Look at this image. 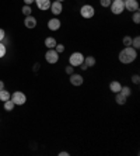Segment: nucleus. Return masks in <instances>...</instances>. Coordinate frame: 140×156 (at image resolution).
Returning a JSON list of instances; mask_svg holds the SVG:
<instances>
[{
    "instance_id": "2f4dec72",
    "label": "nucleus",
    "mask_w": 140,
    "mask_h": 156,
    "mask_svg": "<svg viewBox=\"0 0 140 156\" xmlns=\"http://www.w3.org/2000/svg\"><path fill=\"white\" fill-rule=\"evenodd\" d=\"M3 89H4V83L0 80V90H3Z\"/></svg>"
},
{
    "instance_id": "423d86ee",
    "label": "nucleus",
    "mask_w": 140,
    "mask_h": 156,
    "mask_svg": "<svg viewBox=\"0 0 140 156\" xmlns=\"http://www.w3.org/2000/svg\"><path fill=\"white\" fill-rule=\"evenodd\" d=\"M45 61H46L48 63H50V65H53V63H58V61H59V54L55 51V48H52V49H48V51H46V54H45Z\"/></svg>"
},
{
    "instance_id": "473e14b6",
    "label": "nucleus",
    "mask_w": 140,
    "mask_h": 156,
    "mask_svg": "<svg viewBox=\"0 0 140 156\" xmlns=\"http://www.w3.org/2000/svg\"><path fill=\"white\" fill-rule=\"evenodd\" d=\"M59 155H60V156H69V152H60Z\"/></svg>"
},
{
    "instance_id": "a211bd4d",
    "label": "nucleus",
    "mask_w": 140,
    "mask_h": 156,
    "mask_svg": "<svg viewBox=\"0 0 140 156\" xmlns=\"http://www.w3.org/2000/svg\"><path fill=\"white\" fill-rule=\"evenodd\" d=\"M21 11H22V14H24V16H31V14H32V9H31V6H27V4H24V6H22Z\"/></svg>"
},
{
    "instance_id": "f257e3e1",
    "label": "nucleus",
    "mask_w": 140,
    "mask_h": 156,
    "mask_svg": "<svg viewBox=\"0 0 140 156\" xmlns=\"http://www.w3.org/2000/svg\"><path fill=\"white\" fill-rule=\"evenodd\" d=\"M137 58V51L133 47H125L122 51L119 52V61L128 65V63H132L133 61H136Z\"/></svg>"
},
{
    "instance_id": "f03ea898",
    "label": "nucleus",
    "mask_w": 140,
    "mask_h": 156,
    "mask_svg": "<svg viewBox=\"0 0 140 156\" xmlns=\"http://www.w3.org/2000/svg\"><path fill=\"white\" fill-rule=\"evenodd\" d=\"M109 7H111V11L114 14L119 16L125 11V3H123V0H112Z\"/></svg>"
},
{
    "instance_id": "2eb2a0df",
    "label": "nucleus",
    "mask_w": 140,
    "mask_h": 156,
    "mask_svg": "<svg viewBox=\"0 0 140 156\" xmlns=\"http://www.w3.org/2000/svg\"><path fill=\"white\" fill-rule=\"evenodd\" d=\"M115 101H116V104H119V105H123V104H126V100H128V97L126 96H123L121 91L119 93H115Z\"/></svg>"
},
{
    "instance_id": "7c9ffc66",
    "label": "nucleus",
    "mask_w": 140,
    "mask_h": 156,
    "mask_svg": "<svg viewBox=\"0 0 140 156\" xmlns=\"http://www.w3.org/2000/svg\"><path fill=\"white\" fill-rule=\"evenodd\" d=\"M80 66H81V69H83V70H87V69H88V68H87V66L84 65V62H83V63H81V65H80Z\"/></svg>"
},
{
    "instance_id": "9b49d317",
    "label": "nucleus",
    "mask_w": 140,
    "mask_h": 156,
    "mask_svg": "<svg viewBox=\"0 0 140 156\" xmlns=\"http://www.w3.org/2000/svg\"><path fill=\"white\" fill-rule=\"evenodd\" d=\"M24 26L27 27V28H35V27H36V18L34 17L32 14H31V16H25Z\"/></svg>"
},
{
    "instance_id": "6e6552de",
    "label": "nucleus",
    "mask_w": 140,
    "mask_h": 156,
    "mask_svg": "<svg viewBox=\"0 0 140 156\" xmlns=\"http://www.w3.org/2000/svg\"><path fill=\"white\" fill-rule=\"evenodd\" d=\"M50 13L53 16H59L63 10V6H62V2H58V0H55L53 3H50Z\"/></svg>"
},
{
    "instance_id": "393cba45",
    "label": "nucleus",
    "mask_w": 140,
    "mask_h": 156,
    "mask_svg": "<svg viewBox=\"0 0 140 156\" xmlns=\"http://www.w3.org/2000/svg\"><path fill=\"white\" fill-rule=\"evenodd\" d=\"M6 51H7V49H6V45H4L3 42H0V58H3L4 55H6Z\"/></svg>"
},
{
    "instance_id": "b1692460",
    "label": "nucleus",
    "mask_w": 140,
    "mask_h": 156,
    "mask_svg": "<svg viewBox=\"0 0 140 156\" xmlns=\"http://www.w3.org/2000/svg\"><path fill=\"white\" fill-rule=\"evenodd\" d=\"M55 51H56L59 55H60L62 52H65V45H62V44H56V47H55Z\"/></svg>"
},
{
    "instance_id": "cd10ccee",
    "label": "nucleus",
    "mask_w": 140,
    "mask_h": 156,
    "mask_svg": "<svg viewBox=\"0 0 140 156\" xmlns=\"http://www.w3.org/2000/svg\"><path fill=\"white\" fill-rule=\"evenodd\" d=\"M132 82L135 84H139L140 83V76H139V75H133V76H132Z\"/></svg>"
},
{
    "instance_id": "bb28decb",
    "label": "nucleus",
    "mask_w": 140,
    "mask_h": 156,
    "mask_svg": "<svg viewBox=\"0 0 140 156\" xmlns=\"http://www.w3.org/2000/svg\"><path fill=\"white\" fill-rule=\"evenodd\" d=\"M65 72L67 73L69 76H70V75H72V73H74V68H73L72 65H69V66H66V69H65Z\"/></svg>"
},
{
    "instance_id": "6ab92c4d",
    "label": "nucleus",
    "mask_w": 140,
    "mask_h": 156,
    "mask_svg": "<svg viewBox=\"0 0 140 156\" xmlns=\"http://www.w3.org/2000/svg\"><path fill=\"white\" fill-rule=\"evenodd\" d=\"M121 93H122L123 96H126V97H129V96L132 94V90H130L129 86H122L121 87Z\"/></svg>"
},
{
    "instance_id": "f3484780",
    "label": "nucleus",
    "mask_w": 140,
    "mask_h": 156,
    "mask_svg": "<svg viewBox=\"0 0 140 156\" xmlns=\"http://www.w3.org/2000/svg\"><path fill=\"white\" fill-rule=\"evenodd\" d=\"M10 96L11 94L7 90H4V89L3 90H0V100H2V101H7L9 98H10Z\"/></svg>"
},
{
    "instance_id": "a878e982",
    "label": "nucleus",
    "mask_w": 140,
    "mask_h": 156,
    "mask_svg": "<svg viewBox=\"0 0 140 156\" xmlns=\"http://www.w3.org/2000/svg\"><path fill=\"white\" fill-rule=\"evenodd\" d=\"M112 0H100V4L102 7H109V4H111Z\"/></svg>"
},
{
    "instance_id": "c85d7f7f",
    "label": "nucleus",
    "mask_w": 140,
    "mask_h": 156,
    "mask_svg": "<svg viewBox=\"0 0 140 156\" xmlns=\"http://www.w3.org/2000/svg\"><path fill=\"white\" fill-rule=\"evenodd\" d=\"M6 38V33H4V30L3 28H0V42Z\"/></svg>"
},
{
    "instance_id": "aec40b11",
    "label": "nucleus",
    "mask_w": 140,
    "mask_h": 156,
    "mask_svg": "<svg viewBox=\"0 0 140 156\" xmlns=\"http://www.w3.org/2000/svg\"><path fill=\"white\" fill-rule=\"evenodd\" d=\"M14 105H15L14 103H13L10 98H9L7 101H4V110H6V111H11V110L14 108Z\"/></svg>"
},
{
    "instance_id": "9d476101",
    "label": "nucleus",
    "mask_w": 140,
    "mask_h": 156,
    "mask_svg": "<svg viewBox=\"0 0 140 156\" xmlns=\"http://www.w3.org/2000/svg\"><path fill=\"white\" fill-rule=\"evenodd\" d=\"M83 82H84V79H83V76L80 73H72L70 75V83L73 86H81Z\"/></svg>"
},
{
    "instance_id": "72a5a7b5",
    "label": "nucleus",
    "mask_w": 140,
    "mask_h": 156,
    "mask_svg": "<svg viewBox=\"0 0 140 156\" xmlns=\"http://www.w3.org/2000/svg\"><path fill=\"white\" fill-rule=\"evenodd\" d=\"M38 69H39V63H35V68H34V70H35V72H36V70H38Z\"/></svg>"
},
{
    "instance_id": "1a4fd4ad",
    "label": "nucleus",
    "mask_w": 140,
    "mask_h": 156,
    "mask_svg": "<svg viewBox=\"0 0 140 156\" xmlns=\"http://www.w3.org/2000/svg\"><path fill=\"white\" fill-rule=\"evenodd\" d=\"M60 26H62L60 20H59V18H56V17L50 18L49 21H48V28H49L50 31H58V30L60 28Z\"/></svg>"
},
{
    "instance_id": "412c9836",
    "label": "nucleus",
    "mask_w": 140,
    "mask_h": 156,
    "mask_svg": "<svg viewBox=\"0 0 140 156\" xmlns=\"http://www.w3.org/2000/svg\"><path fill=\"white\" fill-rule=\"evenodd\" d=\"M130 47H133L135 49H139L140 48V37H135V38H132V45Z\"/></svg>"
},
{
    "instance_id": "0eeeda50",
    "label": "nucleus",
    "mask_w": 140,
    "mask_h": 156,
    "mask_svg": "<svg viewBox=\"0 0 140 156\" xmlns=\"http://www.w3.org/2000/svg\"><path fill=\"white\" fill-rule=\"evenodd\" d=\"M123 3H125V10L133 11V13L139 10V2L137 0H123Z\"/></svg>"
},
{
    "instance_id": "f704fd0d",
    "label": "nucleus",
    "mask_w": 140,
    "mask_h": 156,
    "mask_svg": "<svg viewBox=\"0 0 140 156\" xmlns=\"http://www.w3.org/2000/svg\"><path fill=\"white\" fill-rule=\"evenodd\" d=\"M58 2H65V0H58Z\"/></svg>"
},
{
    "instance_id": "4468645a",
    "label": "nucleus",
    "mask_w": 140,
    "mask_h": 156,
    "mask_svg": "<svg viewBox=\"0 0 140 156\" xmlns=\"http://www.w3.org/2000/svg\"><path fill=\"white\" fill-rule=\"evenodd\" d=\"M121 83H119L118 80H112L111 83H109V90L112 91V93H119L121 91Z\"/></svg>"
},
{
    "instance_id": "dca6fc26",
    "label": "nucleus",
    "mask_w": 140,
    "mask_h": 156,
    "mask_svg": "<svg viewBox=\"0 0 140 156\" xmlns=\"http://www.w3.org/2000/svg\"><path fill=\"white\" fill-rule=\"evenodd\" d=\"M84 65L87 68H91V66L95 65V58L94 56H84Z\"/></svg>"
},
{
    "instance_id": "20e7f679",
    "label": "nucleus",
    "mask_w": 140,
    "mask_h": 156,
    "mask_svg": "<svg viewBox=\"0 0 140 156\" xmlns=\"http://www.w3.org/2000/svg\"><path fill=\"white\" fill-rule=\"evenodd\" d=\"M80 14H81L83 18H93L94 14H95V10H94V7L91 6V4H84V6H81V9H80Z\"/></svg>"
},
{
    "instance_id": "39448f33",
    "label": "nucleus",
    "mask_w": 140,
    "mask_h": 156,
    "mask_svg": "<svg viewBox=\"0 0 140 156\" xmlns=\"http://www.w3.org/2000/svg\"><path fill=\"white\" fill-rule=\"evenodd\" d=\"M10 100L14 103L15 105H22L27 101V97H25V94L21 93V91H14V93L10 96Z\"/></svg>"
},
{
    "instance_id": "c756f323",
    "label": "nucleus",
    "mask_w": 140,
    "mask_h": 156,
    "mask_svg": "<svg viewBox=\"0 0 140 156\" xmlns=\"http://www.w3.org/2000/svg\"><path fill=\"white\" fill-rule=\"evenodd\" d=\"M34 2H35V0H24V3L27 4V6H31V4H32Z\"/></svg>"
},
{
    "instance_id": "4be33fe9",
    "label": "nucleus",
    "mask_w": 140,
    "mask_h": 156,
    "mask_svg": "<svg viewBox=\"0 0 140 156\" xmlns=\"http://www.w3.org/2000/svg\"><path fill=\"white\" fill-rule=\"evenodd\" d=\"M123 45H125V47H130V45H132V37H129V35L123 37Z\"/></svg>"
},
{
    "instance_id": "f8f14e48",
    "label": "nucleus",
    "mask_w": 140,
    "mask_h": 156,
    "mask_svg": "<svg viewBox=\"0 0 140 156\" xmlns=\"http://www.w3.org/2000/svg\"><path fill=\"white\" fill-rule=\"evenodd\" d=\"M36 6H38V9L42 11L48 10V9L50 7V0H35Z\"/></svg>"
},
{
    "instance_id": "7ed1b4c3",
    "label": "nucleus",
    "mask_w": 140,
    "mask_h": 156,
    "mask_svg": "<svg viewBox=\"0 0 140 156\" xmlns=\"http://www.w3.org/2000/svg\"><path fill=\"white\" fill-rule=\"evenodd\" d=\"M83 62H84V55H83L81 52H73V54L70 55V58H69V63H70L73 68L80 66Z\"/></svg>"
},
{
    "instance_id": "ddd939ff",
    "label": "nucleus",
    "mask_w": 140,
    "mask_h": 156,
    "mask_svg": "<svg viewBox=\"0 0 140 156\" xmlns=\"http://www.w3.org/2000/svg\"><path fill=\"white\" fill-rule=\"evenodd\" d=\"M56 44H58V41L55 40L53 37H46V38H45V47H46L48 49L55 48V47H56Z\"/></svg>"
},
{
    "instance_id": "5701e85b",
    "label": "nucleus",
    "mask_w": 140,
    "mask_h": 156,
    "mask_svg": "<svg viewBox=\"0 0 140 156\" xmlns=\"http://www.w3.org/2000/svg\"><path fill=\"white\" fill-rule=\"evenodd\" d=\"M133 23H135V24H139V23H140V13H139V10L133 13Z\"/></svg>"
}]
</instances>
